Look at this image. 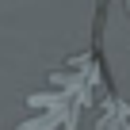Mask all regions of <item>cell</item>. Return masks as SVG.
I'll list each match as a JSON object with an SVG mask.
<instances>
[{
  "label": "cell",
  "instance_id": "6da1fadb",
  "mask_svg": "<svg viewBox=\"0 0 130 130\" xmlns=\"http://www.w3.org/2000/svg\"><path fill=\"white\" fill-rule=\"evenodd\" d=\"M103 92H107V80H103V65H100L96 50L77 54V57H69L65 65H57L50 73V88L46 92H31L27 96V107H35L42 115L19 122L15 130H77L80 107L96 103Z\"/></svg>",
  "mask_w": 130,
  "mask_h": 130
},
{
  "label": "cell",
  "instance_id": "7a4b0ae2",
  "mask_svg": "<svg viewBox=\"0 0 130 130\" xmlns=\"http://www.w3.org/2000/svg\"><path fill=\"white\" fill-rule=\"evenodd\" d=\"M96 103H100L96 130H130V103H126V100H119V96L107 88Z\"/></svg>",
  "mask_w": 130,
  "mask_h": 130
},
{
  "label": "cell",
  "instance_id": "3957f363",
  "mask_svg": "<svg viewBox=\"0 0 130 130\" xmlns=\"http://www.w3.org/2000/svg\"><path fill=\"white\" fill-rule=\"evenodd\" d=\"M126 15H130V0H126Z\"/></svg>",
  "mask_w": 130,
  "mask_h": 130
}]
</instances>
